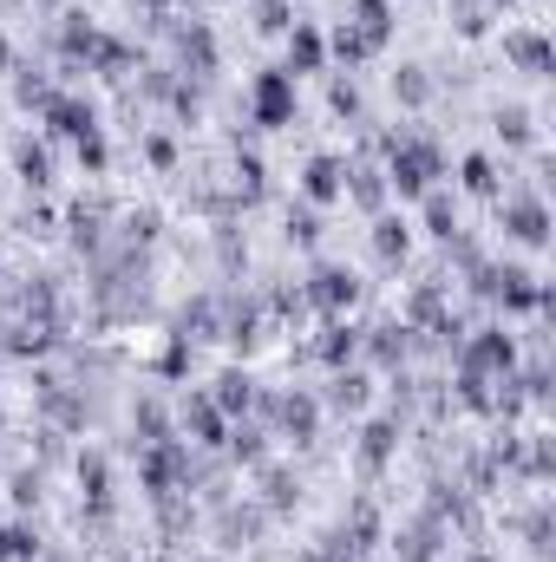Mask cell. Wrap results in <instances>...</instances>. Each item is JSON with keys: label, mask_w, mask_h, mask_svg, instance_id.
I'll return each instance as SVG.
<instances>
[{"label": "cell", "mask_w": 556, "mask_h": 562, "mask_svg": "<svg viewBox=\"0 0 556 562\" xmlns=\"http://www.w3.org/2000/svg\"><path fill=\"white\" fill-rule=\"evenodd\" d=\"M73 150H79V164H86V170H105V164H112V144H105V132H92V138H79Z\"/></svg>", "instance_id": "29"}, {"label": "cell", "mask_w": 556, "mask_h": 562, "mask_svg": "<svg viewBox=\"0 0 556 562\" xmlns=\"http://www.w3.org/2000/svg\"><path fill=\"white\" fill-rule=\"evenodd\" d=\"M33 557H40L33 530L26 524H0V562H33Z\"/></svg>", "instance_id": "23"}, {"label": "cell", "mask_w": 556, "mask_h": 562, "mask_svg": "<svg viewBox=\"0 0 556 562\" xmlns=\"http://www.w3.org/2000/svg\"><path fill=\"white\" fill-rule=\"evenodd\" d=\"M387 196L393 203H419L438 177H445V150L432 138H419V132H400V138H387Z\"/></svg>", "instance_id": "1"}, {"label": "cell", "mask_w": 556, "mask_h": 562, "mask_svg": "<svg viewBox=\"0 0 556 562\" xmlns=\"http://www.w3.org/2000/svg\"><path fill=\"white\" fill-rule=\"evenodd\" d=\"M13 170H20V183L46 190V183H53V150H46V144H33V138H20V144H13Z\"/></svg>", "instance_id": "20"}, {"label": "cell", "mask_w": 556, "mask_h": 562, "mask_svg": "<svg viewBox=\"0 0 556 562\" xmlns=\"http://www.w3.org/2000/svg\"><path fill=\"white\" fill-rule=\"evenodd\" d=\"M314 360H321L327 373L354 367V360H360V327H354L347 314H327V327H321V340H314Z\"/></svg>", "instance_id": "10"}, {"label": "cell", "mask_w": 556, "mask_h": 562, "mask_svg": "<svg viewBox=\"0 0 556 562\" xmlns=\"http://www.w3.org/2000/svg\"><path fill=\"white\" fill-rule=\"evenodd\" d=\"M458 183H465L471 196H498V164H491L485 150H471V157L458 164Z\"/></svg>", "instance_id": "22"}, {"label": "cell", "mask_w": 556, "mask_h": 562, "mask_svg": "<svg viewBox=\"0 0 556 562\" xmlns=\"http://www.w3.org/2000/svg\"><path fill=\"white\" fill-rule=\"evenodd\" d=\"M498 132H504L511 144H531V112H518V105H511V112H498Z\"/></svg>", "instance_id": "30"}, {"label": "cell", "mask_w": 556, "mask_h": 562, "mask_svg": "<svg viewBox=\"0 0 556 562\" xmlns=\"http://www.w3.org/2000/svg\"><path fill=\"white\" fill-rule=\"evenodd\" d=\"M177 419H184V431H190L197 445H223V431H230V419H223V413L210 406V393H184Z\"/></svg>", "instance_id": "13"}, {"label": "cell", "mask_w": 556, "mask_h": 562, "mask_svg": "<svg viewBox=\"0 0 556 562\" xmlns=\"http://www.w3.org/2000/svg\"><path fill=\"white\" fill-rule=\"evenodd\" d=\"M393 557L400 562H432V524H419L407 537H393Z\"/></svg>", "instance_id": "28"}, {"label": "cell", "mask_w": 556, "mask_h": 562, "mask_svg": "<svg viewBox=\"0 0 556 562\" xmlns=\"http://www.w3.org/2000/svg\"><path fill=\"white\" fill-rule=\"evenodd\" d=\"M360 353H367L374 367H400V360L413 353V327H407V321H380L374 334H360Z\"/></svg>", "instance_id": "11"}, {"label": "cell", "mask_w": 556, "mask_h": 562, "mask_svg": "<svg viewBox=\"0 0 556 562\" xmlns=\"http://www.w3.org/2000/svg\"><path fill=\"white\" fill-rule=\"evenodd\" d=\"M341 183H347V164L341 157H308L301 164V203H314V210H327V203H341Z\"/></svg>", "instance_id": "9"}, {"label": "cell", "mask_w": 556, "mask_h": 562, "mask_svg": "<svg viewBox=\"0 0 556 562\" xmlns=\"http://www.w3.org/2000/svg\"><path fill=\"white\" fill-rule=\"evenodd\" d=\"M0 431H7V413H0Z\"/></svg>", "instance_id": "38"}, {"label": "cell", "mask_w": 556, "mask_h": 562, "mask_svg": "<svg viewBox=\"0 0 556 562\" xmlns=\"http://www.w3.org/2000/svg\"><path fill=\"white\" fill-rule=\"evenodd\" d=\"M485 7H491V13H498V7H518V0H485Z\"/></svg>", "instance_id": "36"}, {"label": "cell", "mask_w": 556, "mask_h": 562, "mask_svg": "<svg viewBox=\"0 0 556 562\" xmlns=\"http://www.w3.org/2000/svg\"><path fill=\"white\" fill-rule=\"evenodd\" d=\"M223 438H230V458H236V464H263V458H269V451H263V431H256V425H230Z\"/></svg>", "instance_id": "24"}, {"label": "cell", "mask_w": 556, "mask_h": 562, "mask_svg": "<svg viewBox=\"0 0 556 562\" xmlns=\"http://www.w3.org/2000/svg\"><path fill=\"white\" fill-rule=\"evenodd\" d=\"M498 229H504L511 243H524V249H544V243H551V210H544V196H511V203L498 210Z\"/></svg>", "instance_id": "5"}, {"label": "cell", "mask_w": 556, "mask_h": 562, "mask_svg": "<svg viewBox=\"0 0 556 562\" xmlns=\"http://www.w3.org/2000/svg\"><path fill=\"white\" fill-rule=\"evenodd\" d=\"M263 484H269V504H276V510H288V504H294V484H288L281 471H263Z\"/></svg>", "instance_id": "34"}, {"label": "cell", "mask_w": 556, "mask_h": 562, "mask_svg": "<svg viewBox=\"0 0 556 562\" xmlns=\"http://www.w3.org/2000/svg\"><path fill=\"white\" fill-rule=\"evenodd\" d=\"M419 216H425V236H438V243H452V236H458V203H452V190H445V183H432V190L419 196Z\"/></svg>", "instance_id": "16"}, {"label": "cell", "mask_w": 556, "mask_h": 562, "mask_svg": "<svg viewBox=\"0 0 556 562\" xmlns=\"http://www.w3.org/2000/svg\"><path fill=\"white\" fill-rule=\"evenodd\" d=\"M504 59H518L531 79H544L551 72V40L537 26H504Z\"/></svg>", "instance_id": "12"}, {"label": "cell", "mask_w": 556, "mask_h": 562, "mask_svg": "<svg viewBox=\"0 0 556 562\" xmlns=\"http://www.w3.org/2000/svg\"><path fill=\"white\" fill-rule=\"evenodd\" d=\"M256 400H263V393H256V373H249V367H223L216 386H210V406L230 425L243 419V413H256Z\"/></svg>", "instance_id": "8"}, {"label": "cell", "mask_w": 556, "mask_h": 562, "mask_svg": "<svg viewBox=\"0 0 556 562\" xmlns=\"http://www.w3.org/2000/svg\"><path fill=\"white\" fill-rule=\"evenodd\" d=\"M243 105H249V125H263V132H288L294 125V79L281 72V66H263L256 79H249V92H243Z\"/></svg>", "instance_id": "2"}, {"label": "cell", "mask_w": 556, "mask_h": 562, "mask_svg": "<svg viewBox=\"0 0 556 562\" xmlns=\"http://www.w3.org/2000/svg\"><path fill=\"white\" fill-rule=\"evenodd\" d=\"M256 406L281 425V438L314 445V431H321V393H276V400H256Z\"/></svg>", "instance_id": "3"}, {"label": "cell", "mask_w": 556, "mask_h": 562, "mask_svg": "<svg viewBox=\"0 0 556 562\" xmlns=\"http://www.w3.org/2000/svg\"><path fill=\"white\" fill-rule=\"evenodd\" d=\"M321 314H354V301H360V276L354 269H341V262H321L314 276H308V288H301Z\"/></svg>", "instance_id": "4"}, {"label": "cell", "mask_w": 556, "mask_h": 562, "mask_svg": "<svg viewBox=\"0 0 556 562\" xmlns=\"http://www.w3.org/2000/svg\"><path fill=\"white\" fill-rule=\"evenodd\" d=\"M393 451H400V419H374L360 431V464H367V471H380Z\"/></svg>", "instance_id": "19"}, {"label": "cell", "mask_w": 556, "mask_h": 562, "mask_svg": "<svg viewBox=\"0 0 556 562\" xmlns=\"http://www.w3.org/2000/svg\"><path fill=\"white\" fill-rule=\"evenodd\" d=\"M367 400H374V386H367V373H360V367H341V373H327V393H321V406H334V413H367Z\"/></svg>", "instance_id": "14"}, {"label": "cell", "mask_w": 556, "mask_h": 562, "mask_svg": "<svg viewBox=\"0 0 556 562\" xmlns=\"http://www.w3.org/2000/svg\"><path fill=\"white\" fill-rule=\"evenodd\" d=\"M341 196H347V203H360L367 216H380V210L393 203V196H387V177H380V170H354V164H347V183H341Z\"/></svg>", "instance_id": "18"}, {"label": "cell", "mask_w": 556, "mask_h": 562, "mask_svg": "<svg viewBox=\"0 0 556 562\" xmlns=\"http://www.w3.org/2000/svg\"><path fill=\"white\" fill-rule=\"evenodd\" d=\"M374 256L387 262V269H400L407 256H413V229H407V216H374Z\"/></svg>", "instance_id": "15"}, {"label": "cell", "mask_w": 556, "mask_h": 562, "mask_svg": "<svg viewBox=\"0 0 556 562\" xmlns=\"http://www.w3.org/2000/svg\"><path fill=\"white\" fill-rule=\"evenodd\" d=\"M0 72H13V46H7V33H0Z\"/></svg>", "instance_id": "35"}, {"label": "cell", "mask_w": 556, "mask_h": 562, "mask_svg": "<svg viewBox=\"0 0 556 562\" xmlns=\"http://www.w3.org/2000/svg\"><path fill=\"white\" fill-rule=\"evenodd\" d=\"M393 99H400V105H425V99H432L425 66H400V72H393Z\"/></svg>", "instance_id": "25"}, {"label": "cell", "mask_w": 556, "mask_h": 562, "mask_svg": "<svg viewBox=\"0 0 556 562\" xmlns=\"http://www.w3.org/2000/svg\"><path fill=\"white\" fill-rule=\"evenodd\" d=\"M40 125H46L53 138L79 144V138H92V132H99V112H92L79 92H53V99H46V112H40Z\"/></svg>", "instance_id": "6"}, {"label": "cell", "mask_w": 556, "mask_h": 562, "mask_svg": "<svg viewBox=\"0 0 556 562\" xmlns=\"http://www.w3.org/2000/svg\"><path fill=\"white\" fill-rule=\"evenodd\" d=\"M144 157H151L157 170H177V144L164 138V132H151V138H144Z\"/></svg>", "instance_id": "31"}, {"label": "cell", "mask_w": 556, "mask_h": 562, "mask_svg": "<svg viewBox=\"0 0 556 562\" xmlns=\"http://www.w3.org/2000/svg\"><path fill=\"white\" fill-rule=\"evenodd\" d=\"M197 562H210V557H197Z\"/></svg>", "instance_id": "39"}, {"label": "cell", "mask_w": 556, "mask_h": 562, "mask_svg": "<svg viewBox=\"0 0 556 562\" xmlns=\"http://www.w3.org/2000/svg\"><path fill=\"white\" fill-rule=\"evenodd\" d=\"M334 112L341 119H360V86L354 79H334Z\"/></svg>", "instance_id": "32"}, {"label": "cell", "mask_w": 556, "mask_h": 562, "mask_svg": "<svg viewBox=\"0 0 556 562\" xmlns=\"http://www.w3.org/2000/svg\"><path fill=\"white\" fill-rule=\"evenodd\" d=\"M256 13H263V20H256V26H263V33H288V26H294V20H288V7H281V0H263V7H256Z\"/></svg>", "instance_id": "33"}, {"label": "cell", "mask_w": 556, "mask_h": 562, "mask_svg": "<svg viewBox=\"0 0 556 562\" xmlns=\"http://www.w3.org/2000/svg\"><path fill=\"white\" fill-rule=\"evenodd\" d=\"M452 13H458V20H452L458 40H478V33L491 26V7H485V0H452Z\"/></svg>", "instance_id": "27"}, {"label": "cell", "mask_w": 556, "mask_h": 562, "mask_svg": "<svg viewBox=\"0 0 556 562\" xmlns=\"http://www.w3.org/2000/svg\"><path fill=\"white\" fill-rule=\"evenodd\" d=\"M59 86L46 79V72H26V66H13V105L20 112H46V99H53Z\"/></svg>", "instance_id": "21"}, {"label": "cell", "mask_w": 556, "mask_h": 562, "mask_svg": "<svg viewBox=\"0 0 556 562\" xmlns=\"http://www.w3.org/2000/svg\"><path fill=\"white\" fill-rule=\"evenodd\" d=\"M288 79H308V72H327V33L314 20H294L288 26Z\"/></svg>", "instance_id": "7"}, {"label": "cell", "mask_w": 556, "mask_h": 562, "mask_svg": "<svg viewBox=\"0 0 556 562\" xmlns=\"http://www.w3.org/2000/svg\"><path fill=\"white\" fill-rule=\"evenodd\" d=\"M177 53H184V66H190L197 79H210V72H216V40H210V26H203V20H190V26L177 33Z\"/></svg>", "instance_id": "17"}, {"label": "cell", "mask_w": 556, "mask_h": 562, "mask_svg": "<svg viewBox=\"0 0 556 562\" xmlns=\"http://www.w3.org/2000/svg\"><path fill=\"white\" fill-rule=\"evenodd\" d=\"M288 243H294V249H314V243H321V216H314V203L288 210Z\"/></svg>", "instance_id": "26"}, {"label": "cell", "mask_w": 556, "mask_h": 562, "mask_svg": "<svg viewBox=\"0 0 556 562\" xmlns=\"http://www.w3.org/2000/svg\"><path fill=\"white\" fill-rule=\"evenodd\" d=\"M33 7H46V13H53V7H59V0H33Z\"/></svg>", "instance_id": "37"}]
</instances>
